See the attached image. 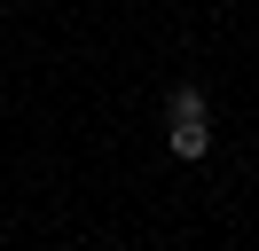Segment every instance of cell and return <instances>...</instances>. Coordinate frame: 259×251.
Wrapping results in <instances>:
<instances>
[{
  "label": "cell",
  "instance_id": "cell-1",
  "mask_svg": "<svg viewBox=\"0 0 259 251\" xmlns=\"http://www.w3.org/2000/svg\"><path fill=\"white\" fill-rule=\"evenodd\" d=\"M165 149L181 165H204L212 157V118H165Z\"/></svg>",
  "mask_w": 259,
  "mask_h": 251
},
{
  "label": "cell",
  "instance_id": "cell-2",
  "mask_svg": "<svg viewBox=\"0 0 259 251\" xmlns=\"http://www.w3.org/2000/svg\"><path fill=\"white\" fill-rule=\"evenodd\" d=\"M165 118H212L204 87H196V78H173V87H165Z\"/></svg>",
  "mask_w": 259,
  "mask_h": 251
}]
</instances>
